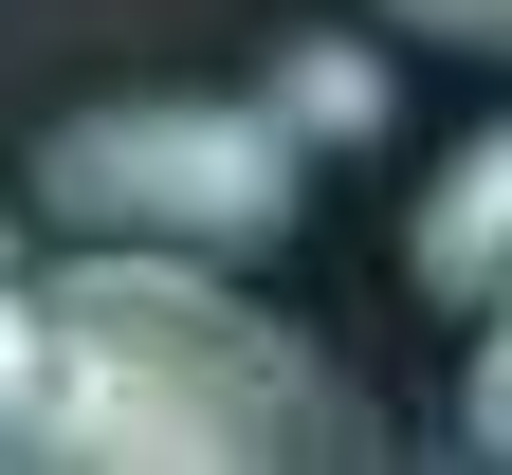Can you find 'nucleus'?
Masks as SVG:
<instances>
[{
  "label": "nucleus",
  "instance_id": "obj_1",
  "mask_svg": "<svg viewBox=\"0 0 512 475\" xmlns=\"http://www.w3.org/2000/svg\"><path fill=\"white\" fill-rule=\"evenodd\" d=\"M348 439V384L256 293H220V256L74 238L0 293V475H293Z\"/></svg>",
  "mask_w": 512,
  "mask_h": 475
},
{
  "label": "nucleus",
  "instance_id": "obj_2",
  "mask_svg": "<svg viewBox=\"0 0 512 475\" xmlns=\"http://www.w3.org/2000/svg\"><path fill=\"white\" fill-rule=\"evenodd\" d=\"M37 201L74 238H165V256H275L311 201V128L256 92H110L37 128Z\"/></svg>",
  "mask_w": 512,
  "mask_h": 475
},
{
  "label": "nucleus",
  "instance_id": "obj_3",
  "mask_svg": "<svg viewBox=\"0 0 512 475\" xmlns=\"http://www.w3.org/2000/svg\"><path fill=\"white\" fill-rule=\"evenodd\" d=\"M403 256H421V293H458V311H494V293H512V128L439 147V183H421Z\"/></svg>",
  "mask_w": 512,
  "mask_h": 475
},
{
  "label": "nucleus",
  "instance_id": "obj_4",
  "mask_svg": "<svg viewBox=\"0 0 512 475\" xmlns=\"http://www.w3.org/2000/svg\"><path fill=\"white\" fill-rule=\"evenodd\" d=\"M275 110H293V128H366V110H384V55H366V37H311Z\"/></svg>",
  "mask_w": 512,
  "mask_h": 475
},
{
  "label": "nucleus",
  "instance_id": "obj_5",
  "mask_svg": "<svg viewBox=\"0 0 512 475\" xmlns=\"http://www.w3.org/2000/svg\"><path fill=\"white\" fill-rule=\"evenodd\" d=\"M458 421H476V457H512V293L476 311V384H458Z\"/></svg>",
  "mask_w": 512,
  "mask_h": 475
},
{
  "label": "nucleus",
  "instance_id": "obj_6",
  "mask_svg": "<svg viewBox=\"0 0 512 475\" xmlns=\"http://www.w3.org/2000/svg\"><path fill=\"white\" fill-rule=\"evenodd\" d=\"M403 37H458V55H512V0H384Z\"/></svg>",
  "mask_w": 512,
  "mask_h": 475
},
{
  "label": "nucleus",
  "instance_id": "obj_7",
  "mask_svg": "<svg viewBox=\"0 0 512 475\" xmlns=\"http://www.w3.org/2000/svg\"><path fill=\"white\" fill-rule=\"evenodd\" d=\"M0 293H19V238H0Z\"/></svg>",
  "mask_w": 512,
  "mask_h": 475
}]
</instances>
